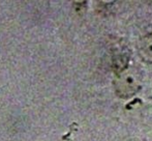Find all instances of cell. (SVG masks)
<instances>
[{
    "instance_id": "7a4b0ae2",
    "label": "cell",
    "mask_w": 152,
    "mask_h": 141,
    "mask_svg": "<svg viewBox=\"0 0 152 141\" xmlns=\"http://www.w3.org/2000/svg\"><path fill=\"white\" fill-rule=\"evenodd\" d=\"M139 54L146 62H152V35L145 36L139 44Z\"/></svg>"
},
{
    "instance_id": "6da1fadb",
    "label": "cell",
    "mask_w": 152,
    "mask_h": 141,
    "mask_svg": "<svg viewBox=\"0 0 152 141\" xmlns=\"http://www.w3.org/2000/svg\"><path fill=\"white\" fill-rule=\"evenodd\" d=\"M141 86V79L138 72L132 69L120 70L115 80V91L122 99H128L134 95Z\"/></svg>"
},
{
    "instance_id": "3957f363",
    "label": "cell",
    "mask_w": 152,
    "mask_h": 141,
    "mask_svg": "<svg viewBox=\"0 0 152 141\" xmlns=\"http://www.w3.org/2000/svg\"><path fill=\"white\" fill-rule=\"evenodd\" d=\"M99 2H102V4H111L113 2H115L116 0H98Z\"/></svg>"
},
{
    "instance_id": "277c9868",
    "label": "cell",
    "mask_w": 152,
    "mask_h": 141,
    "mask_svg": "<svg viewBox=\"0 0 152 141\" xmlns=\"http://www.w3.org/2000/svg\"><path fill=\"white\" fill-rule=\"evenodd\" d=\"M72 1L77 2V3H82V2H84L85 0H72Z\"/></svg>"
}]
</instances>
